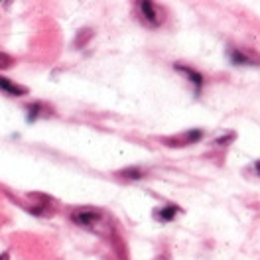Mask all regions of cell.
Instances as JSON below:
<instances>
[{"instance_id":"8fae6325","label":"cell","mask_w":260,"mask_h":260,"mask_svg":"<svg viewBox=\"0 0 260 260\" xmlns=\"http://www.w3.org/2000/svg\"><path fill=\"white\" fill-rule=\"evenodd\" d=\"M0 260H10V256H8V252H2V254H0Z\"/></svg>"},{"instance_id":"30bf717a","label":"cell","mask_w":260,"mask_h":260,"mask_svg":"<svg viewBox=\"0 0 260 260\" xmlns=\"http://www.w3.org/2000/svg\"><path fill=\"white\" fill-rule=\"evenodd\" d=\"M12 63H14V59H12L10 55H6V53L0 51V69H8Z\"/></svg>"},{"instance_id":"9c48e42d","label":"cell","mask_w":260,"mask_h":260,"mask_svg":"<svg viewBox=\"0 0 260 260\" xmlns=\"http://www.w3.org/2000/svg\"><path fill=\"white\" fill-rule=\"evenodd\" d=\"M28 114H26V118L30 120V122H34L38 116H42L44 114V105L42 103H32V105H28Z\"/></svg>"},{"instance_id":"5b68a950","label":"cell","mask_w":260,"mask_h":260,"mask_svg":"<svg viewBox=\"0 0 260 260\" xmlns=\"http://www.w3.org/2000/svg\"><path fill=\"white\" fill-rule=\"evenodd\" d=\"M174 69L178 71V73H181L187 81L193 85L195 93H199L201 89H203V83H205V79H203V75L199 73V71H195L193 67H189V65H183V63H176L174 65Z\"/></svg>"},{"instance_id":"8992f818","label":"cell","mask_w":260,"mask_h":260,"mask_svg":"<svg viewBox=\"0 0 260 260\" xmlns=\"http://www.w3.org/2000/svg\"><path fill=\"white\" fill-rule=\"evenodd\" d=\"M0 91L6 93V95H10V97H24V95H28V89L26 87L18 85V83H14L12 79H8V77H2V75H0Z\"/></svg>"},{"instance_id":"7a4b0ae2","label":"cell","mask_w":260,"mask_h":260,"mask_svg":"<svg viewBox=\"0 0 260 260\" xmlns=\"http://www.w3.org/2000/svg\"><path fill=\"white\" fill-rule=\"evenodd\" d=\"M71 221L77 227H83L87 231H95V233H99V227L109 225L105 213L97 209V207H79V209H75L71 213Z\"/></svg>"},{"instance_id":"7c38bea8","label":"cell","mask_w":260,"mask_h":260,"mask_svg":"<svg viewBox=\"0 0 260 260\" xmlns=\"http://www.w3.org/2000/svg\"><path fill=\"white\" fill-rule=\"evenodd\" d=\"M156 260H170V256H168V254H160Z\"/></svg>"},{"instance_id":"4fadbf2b","label":"cell","mask_w":260,"mask_h":260,"mask_svg":"<svg viewBox=\"0 0 260 260\" xmlns=\"http://www.w3.org/2000/svg\"><path fill=\"white\" fill-rule=\"evenodd\" d=\"M254 170H256V174L260 176V160H258L256 164H254Z\"/></svg>"},{"instance_id":"277c9868","label":"cell","mask_w":260,"mask_h":260,"mask_svg":"<svg viewBox=\"0 0 260 260\" xmlns=\"http://www.w3.org/2000/svg\"><path fill=\"white\" fill-rule=\"evenodd\" d=\"M203 136H205V132L201 128H191V130H187V132H181L178 136H174V138H168L166 144H168V146H189V144L201 142Z\"/></svg>"},{"instance_id":"52a82bcc","label":"cell","mask_w":260,"mask_h":260,"mask_svg":"<svg viewBox=\"0 0 260 260\" xmlns=\"http://www.w3.org/2000/svg\"><path fill=\"white\" fill-rule=\"evenodd\" d=\"M181 209H179L178 205H174V203H168V205H164L160 209H156L154 215H156V219L158 221H162V223H170V221H174L176 219V215H179Z\"/></svg>"},{"instance_id":"6da1fadb","label":"cell","mask_w":260,"mask_h":260,"mask_svg":"<svg viewBox=\"0 0 260 260\" xmlns=\"http://www.w3.org/2000/svg\"><path fill=\"white\" fill-rule=\"evenodd\" d=\"M138 18L148 28H160L166 22V12L156 0H134Z\"/></svg>"},{"instance_id":"ba28073f","label":"cell","mask_w":260,"mask_h":260,"mask_svg":"<svg viewBox=\"0 0 260 260\" xmlns=\"http://www.w3.org/2000/svg\"><path fill=\"white\" fill-rule=\"evenodd\" d=\"M118 176L122 179H128V181H134V179H142L144 178V172L140 168H124L122 172H118Z\"/></svg>"},{"instance_id":"3957f363","label":"cell","mask_w":260,"mask_h":260,"mask_svg":"<svg viewBox=\"0 0 260 260\" xmlns=\"http://www.w3.org/2000/svg\"><path fill=\"white\" fill-rule=\"evenodd\" d=\"M227 57L233 65H260V57L252 51H246L243 48L231 46L227 49Z\"/></svg>"}]
</instances>
